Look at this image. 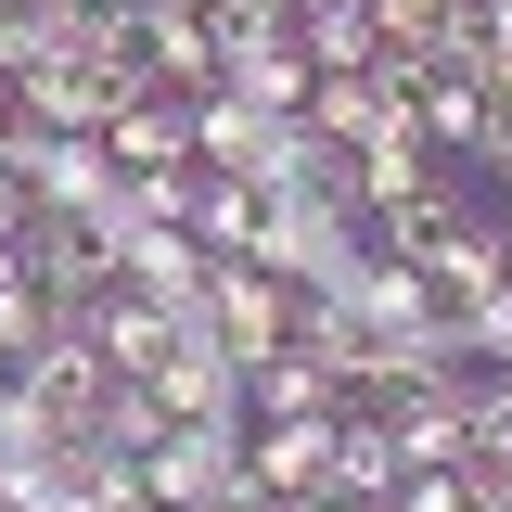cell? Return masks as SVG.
Listing matches in <instances>:
<instances>
[{
    "label": "cell",
    "mask_w": 512,
    "mask_h": 512,
    "mask_svg": "<svg viewBox=\"0 0 512 512\" xmlns=\"http://www.w3.org/2000/svg\"><path fill=\"white\" fill-rule=\"evenodd\" d=\"M192 167H218V180H256V192H282L295 167H308V116H256L244 90H205V103H192Z\"/></svg>",
    "instance_id": "1"
},
{
    "label": "cell",
    "mask_w": 512,
    "mask_h": 512,
    "mask_svg": "<svg viewBox=\"0 0 512 512\" xmlns=\"http://www.w3.org/2000/svg\"><path fill=\"white\" fill-rule=\"evenodd\" d=\"M13 269H26V282L52 295V320H90L103 295H116V256H103V231H90V218H52V205L26 218V244H13Z\"/></svg>",
    "instance_id": "2"
},
{
    "label": "cell",
    "mask_w": 512,
    "mask_h": 512,
    "mask_svg": "<svg viewBox=\"0 0 512 512\" xmlns=\"http://www.w3.org/2000/svg\"><path fill=\"white\" fill-rule=\"evenodd\" d=\"M218 487H244V423H167L141 448V500L154 512H205Z\"/></svg>",
    "instance_id": "3"
},
{
    "label": "cell",
    "mask_w": 512,
    "mask_h": 512,
    "mask_svg": "<svg viewBox=\"0 0 512 512\" xmlns=\"http://www.w3.org/2000/svg\"><path fill=\"white\" fill-rule=\"evenodd\" d=\"M141 384L167 397V423H244V359H231V346L205 333V308H192L180 333H167V359H154Z\"/></svg>",
    "instance_id": "4"
},
{
    "label": "cell",
    "mask_w": 512,
    "mask_h": 512,
    "mask_svg": "<svg viewBox=\"0 0 512 512\" xmlns=\"http://www.w3.org/2000/svg\"><path fill=\"white\" fill-rule=\"evenodd\" d=\"M384 436H397V461L410 474H448V461H474V372H436V384H397V397H372Z\"/></svg>",
    "instance_id": "5"
},
{
    "label": "cell",
    "mask_w": 512,
    "mask_h": 512,
    "mask_svg": "<svg viewBox=\"0 0 512 512\" xmlns=\"http://www.w3.org/2000/svg\"><path fill=\"white\" fill-rule=\"evenodd\" d=\"M205 333H218L231 359H269V346L295 333V282L256 269V256H218V269H205Z\"/></svg>",
    "instance_id": "6"
},
{
    "label": "cell",
    "mask_w": 512,
    "mask_h": 512,
    "mask_svg": "<svg viewBox=\"0 0 512 512\" xmlns=\"http://www.w3.org/2000/svg\"><path fill=\"white\" fill-rule=\"evenodd\" d=\"M13 384H26V397L52 410V436H90V423H103V397H116L103 346H90V320H52V346H39V359H26Z\"/></svg>",
    "instance_id": "7"
},
{
    "label": "cell",
    "mask_w": 512,
    "mask_h": 512,
    "mask_svg": "<svg viewBox=\"0 0 512 512\" xmlns=\"http://www.w3.org/2000/svg\"><path fill=\"white\" fill-rule=\"evenodd\" d=\"M128 52H141V77H154V90H180V103H205V90H218V39H205V0H141Z\"/></svg>",
    "instance_id": "8"
},
{
    "label": "cell",
    "mask_w": 512,
    "mask_h": 512,
    "mask_svg": "<svg viewBox=\"0 0 512 512\" xmlns=\"http://www.w3.org/2000/svg\"><path fill=\"white\" fill-rule=\"evenodd\" d=\"M333 423H244V474L269 500H333Z\"/></svg>",
    "instance_id": "9"
},
{
    "label": "cell",
    "mask_w": 512,
    "mask_h": 512,
    "mask_svg": "<svg viewBox=\"0 0 512 512\" xmlns=\"http://www.w3.org/2000/svg\"><path fill=\"white\" fill-rule=\"evenodd\" d=\"M346 410V384L320 372L308 346H269V359H244V423H333Z\"/></svg>",
    "instance_id": "10"
},
{
    "label": "cell",
    "mask_w": 512,
    "mask_h": 512,
    "mask_svg": "<svg viewBox=\"0 0 512 512\" xmlns=\"http://www.w3.org/2000/svg\"><path fill=\"white\" fill-rule=\"evenodd\" d=\"M103 154H116L128 180H154V167H192V103H180V90H141V103L103 128Z\"/></svg>",
    "instance_id": "11"
},
{
    "label": "cell",
    "mask_w": 512,
    "mask_h": 512,
    "mask_svg": "<svg viewBox=\"0 0 512 512\" xmlns=\"http://www.w3.org/2000/svg\"><path fill=\"white\" fill-rule=\"evenodd\" d=\"M167 333H180V308H154V295H141V282H116V295H103V308H90V346H103V372H154V359H167Z\"/></svg>",
    "instance_id": "12"
},
{
    "label": "cell",
    "mask_w": 512,
    "mask_h": 512,
    "mask_svg": "<svg viewBox=\"0 0 512 512\" xmlns=\"http://www.w3.org/2000/svg\"><path fill=\"white\" fill-rule=\"evenodd\" d=\"M346 308H359V333H423V320H448V295L372 244V256H359V282H346Z\"/></svg>",
    "instance_id": "13"
},
{
    "label": "cell",
    "mask_w": 512,
    "mask_h": 512,
    "mask_svg": "<svg viewBox=\"0 0 512 512\" xmlns=\"http://www.w3.org/2000/svg\"><path fill=\"white\" fill-rule=\"evenodd\" d=\"M487 128H500V90H487V77H423V141H436L448 167H474V154H487Z\"/></svg>",
    "instance_id": "14"
},
{
    "label": "cell",
    "mask_w": 512,
    "mask_h": 512,
    "mask_svg": "<svg viewBox=\"0 0 512 512\" xmlns=\"http://www.w3.org/2000/svg\"><path fill=\"white\" fill-rule=\"evenodd\" d=\"M295 52H308V77H372V52H384L372 0H308L295 13Z\"/></svg>",
    "instance_id": "15"
},
{
    "label": "cell",
    "mask_w": 512,
    "mask_h": 512,
    "mask_svg": "<svg viewBox=\"0 0 512 512\" xmlns=\"http://www.w3.org/2000/svg\"><path fill=\"white\" fill-rule=\"evenodd\" d=\"M397 487H410V461L384 436V410H346L333 423V500H397Z\"/></svg>",
    "instance_id": "16"
},
{
    "label": "cell",
    "mask_w": 512,
    "mask_h": 512,
    "mask_svg": "<svg viewBox=\"0 0 512 512\" xmlns=\"http://www.w3.org/2000/svg\"><path fill=\"white\" fill-rule=\"evenodd\" d=\"M256 205H269L256 180H218V167H192V205H180V231H192L205 256H256Z\"/></svg>",
    "instance_id": "17"
},
{
    "label": "cell",
    "mask_w": 512,
    "mask_h": 512,
    "mask_svg": "<svg viewBox=\"0 0 512 512\" xmlns=\"http://www.w3.org/2000/svg\"><path fill=\"white\" fill-rule=\"evenodd\" d=\"M39 346H52V295H39V282L13 269V282H0V372H26Z\"/></svg>",
    "instance_id": "18"
},
{
    "label": "cell",
    "mask_w": 512,
    "mask_h": 512,
    "mask_svg": "<svg viewBox=\"0 0 512 512\" xmlns=\"http://www.w3.org/2000/svg\"><path fill=\"white\" fill-rule=\"evenodd\" d=\"M90 436H103V448H128V461H141V448L167 436V397H154V384H128V372H116V397H103V423H90Z\"/></svg>",
    "instance_id": "19"
},
{
    "label": "cell",
    "mask_w": 512,
    "mask_h": 512,
    "mask_svg": "<svg viewBox=\"0 0 512 512\" xmlns=\"http://www.w3.org/2000/svg\"><path fill=\"white\" fill-rule=\"evenodd\" d=\"M39 448H64V436H52V410L0 372V474H13V461H39Z\"/></svg>",
    "instance_id": "20"
},
{
    "label": "cell",
    "mask_w": 512,
    "mask_h": 512,
    "mask_svg": "<svg viewBox=\"0 0 512 512\" xmlns=\"http://www.w3.org/2000/svg\"><path fill=\"white\" fill-rule=\"evenodd\" d=\"M461 359H474V372H512V282L487 308H461Z\"/></svg>",
    "instance_id": "21"
},
{
    "label": "cell",
    "mask_w": 512,
    "mask_h": 512,
    "mask_svg": "<svg viewBox=\"0 0 512 512\" xmlns=\"http://www.w3.org/2000/svg\"><path fill=\"white\" fill-rule=\"evenodd\" d=\"M397 512H474V487H461V461H448V474H410V487H397Z\"/></svg>",
    "instance_id": "22"
},
{
    "label": "cell",
    "mask_w": 512,
    "mask_h": 512,
    "mask_svg": "<svg viewBox=\"0 0 512 512\" xmlns=\"http://www.w3.org/2000/svg\"><path fill=\"white\" fill-rule=\"evenodd\" d=\"M26 218H39V192H26L13 167H0V244H26Z\"/></svg>",
    "instance_id": "23"
},
{
    "label": "cell",
    "mask_w": 512,
    "mask_h": 512,
    "mask_svg": "<svg viewBox=\"0 0 512 512\" xmlns=\"http://www.w3.org/2000/svg\"><path fill=\"white\" fill-rule=\"evenodd\" d=\"M487 205H500V218H512V167H500V180H487Z\"/></svg>",
    "instance_id": "24"
},
{
    "label": "cell",
    "mask_w": 512,
    "mask_h": 512,
    "mask_svg": "<svg viewBox=\"0 0 512 512\" xmlns=\"http://www.w3.org/2000/svg\"><path fill=\"white\" fill-rule=\"evenodd\" d=\"M320 512H397V500H320Z\"/></svg>",
    "instance_id": "25"
},
{
    "label": "cell",
    "mask_w": 512,
    "mask_h": 512,
    "mask_svg": "<svg viewBox=\"0 0 512 512\" xmlns=\"http://www.w3.org/2000/svg\"><path fill=\"white\" fill-rule=\"evenodd\" d=\"M13 13H52V0H0V26H13Z\"/></svg>",
    "instance_id": "26"
},
{
    "label": "cell",
    "mask_w": 512,
    "mask_h": 512,
    "mask_svg": "<svg viewBox=\"0 0 512 512\" xmlns=\"http://www.w3.org/2000/svg\"><path fill=\"white\" fill-rule=\"evenodd\" d=\"M0 141H13V90H0Z\"/></svg>",
    "instance_id": "27"
},
{
    "label": "cell",
    "mask_w": 512,
    "mask_h": 512,
    "mask_svg": "<svg viewBox=\"0 0 512 512\" xmlns=\"http://www.w3.org/2000/svg\"><path fill=\"white\" fill-rule=\"evenodd\" d=\"M0 90H13V39H0Z\"/></svg>",
    "instance_id": "28"
},
{
    "label": "cell",
    "mask_w": 512,
    "mask_h": 512,
    "mask_svg": "<svg viewBox=\"0 0 512 512\" xmlns=\"http://www.w3.org/2000/svg\"><path fill=\"white\" fill-rule=\"evenodd\" d=\"M269 13H308V0H269Z\"/></svg>",
    "instance_id": "29"
}]
</instances>
